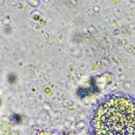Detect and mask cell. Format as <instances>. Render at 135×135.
<instances>
[{
	"instance_id": "6da1fadb",
	"label": "cell",
	"mask_w": 135,
	"mask_h": 135,
	"mask_svg": "<svg viewBox=\"0 0 135 135\" xmlns=\"http://www.w3.org/2000/svg\"><path fill=\"white\" fill-rule=\"evenodd\" d=\"M94 135H135V100L111 96L96 108L91 117Z\"/></svg>"
}]
</instances>
